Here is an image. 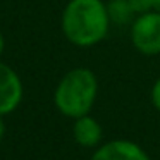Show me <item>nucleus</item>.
Segmentation results:
<instances>
[{
	"label": "nucleus",
	"mask_w": 160,
	"mask_h": 160,
	"mask_svg": "<svg viewBox=\"0 0 160 160\" xmlns=\"http://www.w3.org/2000/svg\"><path fill=\"white\" fill-rule=\"evenodd\" d=\"M105 5H107L108 19L115 24H128L134 16L131 5H129V0H108Z\"/></svg>",
	"instance_id": "7"
},
{
	"label": "nucleus",
	"mask_w": 160,
	"mask_h": 160,
	"mask_svg": "<svg viewBox=\"0 0 160 160\" xmlns=\"http://www.w3.org/2000/svg\"><path fill=\"white\" fill-rule=\"evenodd\" d=\"M110 19L102 0H71L62 12V33L76 47H93L108 33Z\"/></svg>",
	"instance_id": "1"
},
{
	"label": "nucleus",
	"mask_w": 160,
	"mask_h": 160,
	"mask_svg": "<svg viewBox=\"0 0 160 160\" xmlns=\"http://www.w3.org/2000/svg\"><path fill=\"white\" fill-rule=\"evenodd\" d=\"M131 40L134 48L143 55L160 53V12L152 11L134 19L131 29Z\"/></svg>",
	"instance_id": "3"
},
{
	"label": "nucleus",
	"mask_w": 160,
	"mask_h": 160,
	"mask_svg": "<svg viewBox=\"0 0 160 160\" xmlns=\"http://www.w3.org/2000/svg\"><path fill=\"white\" fill-rule=\"evenodd\" d=\"M90 160H152L141 145L131 139H110L93 150Z\"/></svg>",
	"instance_id": "5"
},
{
	"label": "nucleus",
	"mask_w": 160,
	"mask_h": 160,
	"mask_svg": "<svg viewBox=\"0 0 160 160\" xmlns=\"http://www.w3.org/2000/svg\"><path fill=\"white\" fill-rule=\"evenodd\" d=\"M72 138L81 148L95 150L102 145L103 139V128L95 117L90 114L83 115V117L74 119L72 124Z\"/></svg>",
	"instance_id": "6"
},
{
	"label": "nucleus",
	"mask_w": 160,
	"mask_h": 160,
	"mask_svg": "<svg viewBox=\"0 0 160 160\" xmlns=\"http://www.w3.org/2000/svg\"><path fill=\"white\" fill-rule=\"evenodd\" d=\"M4 47H5V43H4V36H2V33H0V55H2V52H4Z\"/></svg>",
	"instance_id": "12"
},
{
	"label": "nucleus",
	"mask_w": 160,
	"mask_h": 160,
	"mask_svg": "<svg viewBox=\"0 0 160 160\" xmlns=\"http://www.w3.org/2000/svg\"><path fill=\"white\" fill-rule=\"evenodd\" d=\"M98 95V79L88 67L67 71L53 91V103L57 110L69 119L88 115Z\"/></svg>",
	"instance_id": "2"
},
{
	"label": "nucleus",
	"mask_w": 160,
	"mask_h": 160,
	"mask_svg": "<svg viewBox=\"0 0 160 160\" xmlns=\"http://www.w3.org/2000/svg\"><path fill=\"white\" fill-rule=\"evenodd\" d=\"M24 88L19 74L11 66L0 62V115H9L22 102Z\"/></svg>",
	"instance_id": "4"
},
{
	"label": "nucleus",
	"mask_w": 160,
	"mask_h": 160,
	"mask_svg": "<svg viewBox=\"0 0 160 160\" xmlns=\"http://www.w3.org/2000/svg\"><path fill=\"white\" fill-rule=\"evenodd\" d=\"M153 11L160 12V0H153Z\"/></svg>",
	"instance_id": "11"
},
{
	"label": "nucleus",
	"mask_w": 160,
	"mask_h": 160,
	"mask_svg": "<svg viewBox=\"0 0 160 160\" xmlns=\"http://www.w3.org/2000/svg\"><path fill=\"white\" fill-rule=\"evenodd\" d=\"M150 97H152V103H153V107H155L157 110L160 112V78L155 81V83H153Z\"/></svg>",
	"instance_id": "9"
},
{
	"label": "nucleus",
	"mask_w": 160,
	"mask_h": 160,
	"mask_svg": "<svg viewBox=\"0 0 160 160\" xmlns=\"http://www.w3.org/2000/svg\"><path fill=\"white\" fill-rule=\"evenodd\" d=\"M5 131H7L5 119H4V115H0V143H2V139H4V136H5Z\"/></svg>",
	"instance_id": "10"
},
{
	"label": "nucleus",
	"mask_w": 160,
	"mask_h": 160,
	"mask_svg": "<svg viewBox=\"0 0 160 160\" xmlns=\"http://www.w3.org/2000/svg\"><path fill=\"white\" fill-rule=\"evenodd\" d=\"M132 12L134 14H146V12L153 11V0H129Z\"/></svg>",
	"instance_id": "8"
}]
</instances>
